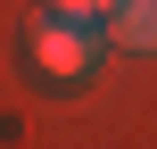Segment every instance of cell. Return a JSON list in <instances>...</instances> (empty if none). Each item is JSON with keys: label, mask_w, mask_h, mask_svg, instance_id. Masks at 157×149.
I'll list each match as a JSON object with an SVG mask.
<instances>
[{"label": "cell", "mask_w": 157, "mask_h": 149, "mask_svg": "<svg viewBox=\"0 0 157 149\" xmlns=\"http://www.w3.org/2000/svg\"><path fill=\"white\" fill-rule=\"evenodd\" d=\"M58 17H75V25H108L116 17V0H50Z\"/></svg>", "instance_id": "3"}, {"label": "cell", "mask_w": 157, "mask_h": 149, "mask_svg": "<svg viewBox=\"0 0 157 149\" xmlns=\"http://www.w3.org/2000/svg\"><path fill=\"white\" fill-rule=\"evenodd\" d=\"M108 25H116V41H124V50H157V0H116V17H108Z\"/></svg>", "instance_id": "2"}, {"label": "cell", "mask_w": 157, "mask_h": 149, "mask_svg": "<svg viewBox=\"0 0 157 149\" xmlns=\"http://www.w3.org/2000/svg\"><path fill=\"white\" fill-rule=\"evenodd\" d=\"M91 58H99V33L91 25H75V17H33V66L41 75H58V83H75V75H91Z\"/></svg>", "instance_id": "1"}]
</instances>
